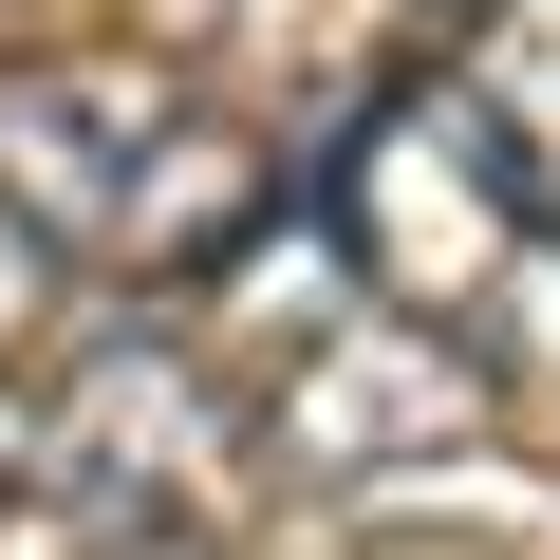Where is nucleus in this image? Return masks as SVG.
<instances>
[{"label": "nucleus", "instance_id": "obj_3", "mask_svg": "<svg viewBox=\"0 0 560 560\" xmlns=\"http://www.w3.org/2000/svg\"><path fill=\"white\" fill-rule=\"evenodd\" d=\"M224 411H243V448H261L280 486H318V504L448 486V467L486 448V374H467V337L411 318V300H374L337 243H318V280H300V318H280L261 393H224Z\"/></svg>", "mask_w": 560, "mask_h": 560}, {"label": "nucleus", "instance_id": "obj_4", "mask_svg": "<svg viewBox=\"0 0 560 560\" xmlns=\"http://www.w3.org/2000/svg\"><path fill=\"white\" fill-rule=\"evenodd\" d=\"M541 224H560V206H541L523 131H504L467 75H411V94L318 168V243L374 280V300H411V318H467V300H486V261L541 243Z\"/></svg>", "mask_w": 560, "mask_h": 560}, {"label": "nucleus", "instance_id": "obj_5", "mask_svg": "<svg viewBox=\"0 0 560 560\" xmlns=\"http://www.w3.org/2000/svg\"><path fill=\"white\" fill-rule=\"evenodd\" d=\"M448 337H467V374H486V430H541V448H560V224L486 261V300H467Z\"/></svg>", "mask_w": 560, "mask_h": 560}, {"label": "nucleus", "instance_id": "obj_1", "mask_svg": "<svg viewBox=\"0 0 560 560\" xmlns=\"http://www.w3.org/2000/svg\"><path fill=\"white\" fill-rule=\"evenodd\" d=\"M0 206L57 243V280L206 300L280 243V168L243 113H206L168 57H38L0 75Z\"/></svg>", "mask_w": 560, "mask_h": 560}, {"label": "nucleus", "instance_id": "obj_2", "mask_svg": "<svg viewBox=\"0 0 560 560\" xmlns=\"http://www.w3.org/2000/svg\"><path fill=\"white\" fill-rule=\"evenodd\" d=\"M206 467H243V411L150 318H113L94 355H20L0 374V560H75V541L187 523Z\"/></svg>", "mask_w": 560, "mask_h": 560}, {"label": "nucleus", "instance_id": "obj_6", "mask_svg": "<svg viewBox=\"0 0 560 560\" xmlns=\"http://www.w3.org/2000/svg\"><path fill=\"white\" fill-rule=\"evenodd\" d=\"M57 300H75V280H57V243H38L20 206H0V374H20V355L57 337Z\"/></svg>", "mask_w": 560, "mask_h": 560}, {"label": "nucleus", "instance_id": "obj_7", "mask_svg": "<svg viewBox=\"0 0 560 560\" xmlns=\"http://www.w3.org/2000/svg\"><path fill=\"white\" fill-rule=\"evenodd\" d=\"M75 560H224L206 523H131V541H75Z\"/></svg>", "mask_w": 560, "mask_h": 560}]
</instances>
